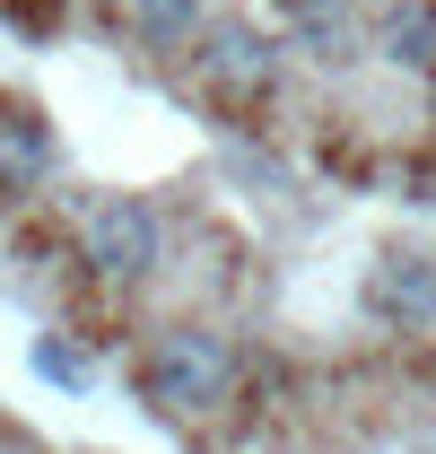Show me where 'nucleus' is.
<instances>
[{
	"label": "nucleus",
	"mask_w": 436,
	"mask_h": 454,
	"mask_svg": "<svg viewBox=\"0 0 436 454\" xmlns=\"http://www.w3.org/2000/svg\"><path fill=\"white\" fill-rule=\"evenodd\" d=\"M44 175H53V131L35 114L0 106V192H35Z\"/></svg>",
	"instance_id": "39448f33"
},
{
	"label": "nucleus",
	"mask_w": 436,
	"mask_h": 454,
	"mask_svg": "<svg viewBox=\"0 0 436 454\" xmlns=\"http://www.w3.org/2000/svg\"><path fill=\"white\" fill-rule=\"evenodd\" d=\"M79 254H88V271L97 280H149L158 271V210L149 201H131V192H105L97 210H88V227H79Z\"/></svg>",
	"instance_id": "f03ea898"
},
{
	"label": "nucleus",
	"mask_w": 436,
	"mask_h": 454,
	"mask_svg": "<svg viewBox=\"0 0 436 454\" xmlns=\"http://www.w3.org/2000/svg\"><path fill=\"white\" fill-rule=\"evenodd\" d=\"M192 61H201V79H210L218 97H236V106H245V97H262V88H271V70H279V44L227 18V27H210V44H201Z\"/></svg>",
	"instance_id": "7ed1b4c3"
},
{
	"label": "nucleus",
	"mask_w": 436,
	"mask_h": 454,
	"mask_svg": "<svg viewBox=\"0 0 436 454\" xmlns=\"http://www.w3.org/2000/svg\"><path fill=\"white\" fill-rule=\"evenodd\" d=\"M236 376H245V358H236V340L210 333V324H166L149 340V358H140V394L175 411V419H201L218 402L236 394Z\"/></svg>",
	"instance_id": "f257e3e1"
},
{
	"label": "nucleus",
	"mask_w": 436,
	"mask_h": 454,
	"mask_svg": "<svg viewBox=\"0 0 436 454\" xmlns=\"http://www.w3.org/2000/svg\"><path fill=\"white\" fill-rule=\"evenodd\" d=\"M35 376H53V385H88V367H79V349H70L61 333H44V340H35Z\"/></svg>",
	"instance_id": "6e6552de"
},
{
	"label": "nucleus",
	"mask_w": 436,
	"mask_h": 454,
	"mask_svg": "<svg viewBox=\"0 0 436 454\" xmlns=\"http://www.w3.org/2000/svg\"><path fill=\"white\" fill-rule=\"evenodd\" d=\"M367 306L384 324H428L436 315V262L428 254H384L376 280H367Z\"/></svg>",
	"instance_id": "20e7f679"
},
{
	"label": "nucleus",
	"mask_w": 436,
	"mask_h": 454,
	"mask_svg": "<svg viewBox=\"0 0 436 454\" xmlns=\"http://www.w3.org/2000/svg\"><path fill=\"white\" fill-rule=\"evenodd\" d=\"M122 35L149 53H183L201 35V0H122Z\"/></svg>",
	"instance_id": "423d86ee"
},
{
	"label": "nucleus",
	"mask_w": 436,
	"mask_h": 454,
	"mask_svg": "<svg viewBox=\"0 0 436 454\" xmlns=\"http://www.w3.org/2000/svg\"><path fill=\"white\" fill-rule=\"evenodd\" d=\"M384 44H393V61H436V9H428V0H410V9H393V27H384Z\"/></svg>",
	"instance_id": "0eeeda50"
}]
</instances>
